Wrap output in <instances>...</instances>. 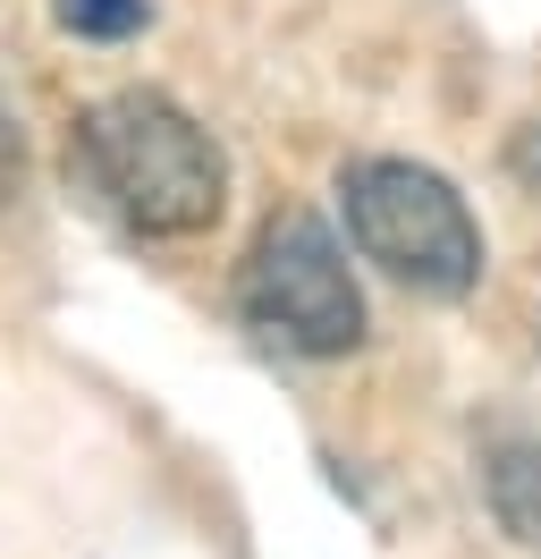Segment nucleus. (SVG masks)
Returning a JSON list of instances; mask_svg holds the SVG:
<instances>
[{
    "mask_svg": "<svg viewBox=\"0 0 541 559\" xmlns=\"http://www.w3.org/2000/svg\"><path fill=\"white\" fill-rule=\"evenodd\" d=\"M338 204H347V238L364 263L414 288V297H466L482 280V229H473L466 195L423 162H347L338 170Z\"/></svg>",
    "mask_w": 541,
    "mask_h": 559,
    "instance_id": "obj_2",
    "label": "nucleus"
},
{
    "mask_svg": "<svg viewBox=\"0 0 541 559\" xmlns=\"http://www.w3.org/2000/svg\"><path fill=\"white\" fill-rule=\"evenodd\" d=\"M237 314L288 356H347L364 340V288L313 212H270L237 272Z\"/></svg>",
    "mask_w": 541,
    "mask_h": 559,
    "instance_id": "obj_3",
    "label": "nucleus"
},
{
    "mask_svg": "<svg viewBox=\"0 0 541 559\" xmlns=\"http://www.w3.org/2000/svg\"><path fill=\"white\" fill-rule=\"evenodd\" d=\"M76 170L144 238H195L229 204L220 144L153 85H128V94H110L76 119Z\"/></svg>",
    "mask_w": 541,
    "mask_h": 559,
    "instance_id": "obj_1",
    "label": "nucleus"
},
{
    "mask_svg": "<svg viewBox=\"0 0 541 559\" xmlns=\"http://www.w3.org/2000/svg\"><path fill=\"white\" fill-rule=\"evenodd\" d=\"M17 178H26V136H17V119H9V103H0V204L17 195Z\"/></svg>",
    "mask_w": 541,
    "mask_h": 559,
    "instance_id": "obj_6",
    "label": "nucleus"
},
{
    "mask_svg": "<svg viewBox=\"0 0 541 559\" xmlns=\"http://www.w3.org/2000/svg\"><path fill=\"white\" fill-rule=\"evenodd\" d=\"M482 491H491V518L541 551V432H516L482 457Z\"/></svg>",
    "mask_w": 541,
    "mask_h": 559,
    "instance_id": "obj_4",
    "label": "nucleus"
},
{
    "mask_svg": "<svg viewBox=\"0 0 541 559\" xmlns=\"http://www.w3.org/2000/svg\"><path fill=\"white\" fill-rule=\"evenodd\" d=\"M153 17V0H60V26L76 43H128Z\"/></svg>",
    "mask_w": 541,
    "mask_h": 559,
    "instance_id": "obj_5",
    "label": "nucleus"
},
{
    "mask_svg": "<svg viewBox=\"0 0 541 559\" xmlns=\"http://www.w3.org/2000/svg\"><path fill=\"white\" fill-rule=\"evenodd\" d=\"M507 170H516V178H525V187L541 195V119H533V128H525L516 144H507Z\"/></svg>",
    "mask_w": 541,
    "mask_h": 559,
    "instance_id": "obj_7",
    "label": "nucleus"
}]
</instances>
